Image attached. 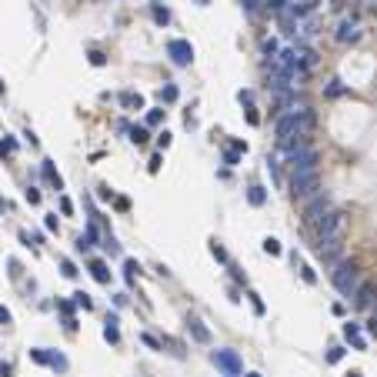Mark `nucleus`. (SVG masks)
<instances>
[{"mask_svg": "<svg viewBox=\"0 0 377 377\" xmlns=\"http://www.w3.org/2000/svg\"><path fill=\"white\" fill-rule=\"evenodd\" d=\"M314 124H317V114L311 107H294L287 114H277V124H274V133L280 140H290V137H300V133H311Z\"/></svg>", "mask_w": 377, "mask_h": 377, "instance_id": "nucleus-1", "label": "nucleus"}, {"mask_svg": "<svg viewBox=\"0 0 377 377\" xmlns=\"http://www.w3.org/2000/svg\"><path fill=\"white\" fill-rule=\"evenodd\" d=\"M331 284L337 287V294H344V297H354V290L361 287V270H357L354 260H341V264L331 267Z\"/></svg>", "mask_w": 377, "mask_h": 377, "instance_id": "nucleus-2", "label": "nucleus"}, {"mask_svg": "<svg viewBox=\"0 0 377 377\" xmlns=\"http://www.w3.org/2000/svg\"><path fill=\"white\" fill-rule=\"evenodd\" d=\"M314 170H321V154L317 150H304V154H297V157H290L287 160V174H290V180H297V177H307V174H314Z\"/></svg>", "mask_w": 377, "mask_h": 377, "instance_id": "nucleus-3", "label": "nucleus"}, {"mask_svg": "<svg viewBox=\"0 0 377 377\" xmlns=\"http://www.w3.org/2000/svg\"><path fill=\"white\" fill-rule=\"evenodd\" d=\"M317 257H321L324 267H334L344 260V234H337V237H321L317 241Z\"/></svg>", "mask_w": 377, "mask_h": 377, "instance_id": "nucleus-4", "label": "nucleus"}, {"mask_svg": "<svg viewBox=\"0 0 377 377\" xmlns=\"http://www.w3.org/2000/svg\"><path fill=\"white\" fill-rule=\"evenodd\" d=\"M334 211V204H331V197H327V194H314L311 200H304V224H307V227H314V224L321 221L324 214H331Z\"/></svg>", "mask_w": 377, "mask_h": 377, "instance_id": "nucleus-5", "label": "nucleus"}, {"mask_svg": "<svg viewBox=\"0 0 377 377\" xmlns=\"http://www.w3.org/2000/svg\"><path fill=\"white\" fill-rule=\"evenodd\" d=\"M314 194H321V170H314L307 177L290 180V197L294 200H311Z\"/></svg>", "mask_w": 377, "mask_h": 377, "instance_id": "nucleus-6", "label": "nucleus"}, {"mask_svg": "<svg viewBox=\"0 0 377 377\" xmlns=\"http://www.w3.org/2000/svg\"><path fill=\"white\" fill-rule=\"evenodd\" d=\"M314 237L321 241V237H337V234H344V214L341 211H331V214H324L321 221L311 227Z\"/></svg>", "mask_w": 377, "mask_h": 377, "instance_id": "nucleus-7", "label": "nucleus"}, {"mask_svg": "<svg viewBox=\"0 0 377 377\" xmlns=\"http://www.w3.org/2000/svg\"><path fill=\"white\" fill-rule=\"evenodd\" d=\"M211 361H214L217 367H221V371H227L231 377H237L241 371H244V364H241L237 351H231V347H221V351H214V354H211Z\"/></svg>", "mask_w": 377, "mask_h": 377, "instance_id": "nucleus-8", "label": "nucleus"}, {"mask_svg": "<svg viewBox=\"0 0 377 377\" xmlns=\"http://www.w3.org/2000/svg\"><path fill=\"white\" fill-rule=\"evenodd\" d=\"M361 37H364V30H361V23L357 20H341L337 23V30H334V40H337V44H357V40H361Z\"/></svg>", "mask_w": 377, "mask_h": 377, "instance_id": "nucleus-9", "label": "nucleus"}, {"mask_svg": "<svg viewBox=\"0 0 377 377\" xmlns=\"http://www.w3.org/2000/svg\"><path fill=\"white\" fill-rule=\"evenodd\" d=\"M167 57H170L177 67H187L190 60H194V47H190V40H180L177 37V40L167 44Z\"/></svg>", "mask_w": 377, "mask_h": 377, "instance_id": "nucleus-10", "label": "nucleus"}, {"mask_svg": "<svg viewBox=\"0 0 377 377\" xmlns=\"http://www.w3.org/2000/svg\"><path fill=\"white\" fill-rule=\"evenodd\" d=\"M311 133H300V137H290V140H280V144H277V150H280V154H284V157H287V160H290V157H297V154H304V150H311Z\"/></svg>", "mask_w": 377, "mask_h": 377, "instance_id": "nucleus-11", "label": "nucleus"}, {"mask_svg": "<svg viewBox=\"0 0 377 377\" xmlns=\"http://www.w3.org/2000/svg\"><path fill=\"white\" fill-rule=\"evenodd\" d=\"M374 297H377V284H371V280H361V287L354 290V307H357V311H371Z\"/></svg>", "mask_w": 377, "mask_h": 377, "instance_id": "nucleus-12", "label": "nucleus"}, {"mask_svg": "<svg viewBox=\"0 0 377 377\" xmlns=\"http://www.w3.org/2000/svg\"><path fill=\"white\" fill-rule=\"evenodd\" d=\"M187 327H190V337H194V341L211 344V331L204 327V321H200V317H187Z\"/></svg>", "mask_w": 377, "mask_h": 377, "instance_id": "nucleus-13", "label": "nucleus"}, {"mask_svg": "<svg viewBox=\"0 0 377 377\" xmlns=\"http://www.w3.org/2000/svg\"><path fill=\"white\" fill-rule=\"evenodd\" d=\"M90 274H94V280H97V284H111V270H107V264H104V260H94V264H90Z\"/></svg>", "mask_w": 377, "mask_h": 377, "instance_id": "nucleus-14", "label": "nucleus"}, {"mask_svg": "<svg viewBox=\"0 0 377 377\" xmlns=\"http://www.w3.org/2000/svg\"><path fill=\"white\" fill-rule=\"evenodd\" d=\"M104 337H107L111 344H117V341H121V331H117V317H114V314H107V324H104Z\"/></svg>", "mask_w": 377, "mask_h": 377, "instance_id": "nucleus-15", "label": "nucleus"}, {"mask_svg": "<svg viewBox=\"0 0 377 377\" xmlns=\"http://www.w3.org/2000/svg\"><path fill=\"white\" fill-rule=\"evenodd\" d=\"M40 174H44V177H47V180H50V184H54V187H57V190L64 187V180L57 177V170H54V164H50V160H44V164H40Z\"/></svg>", "mask_w": 377, "mask_h": 377, "instance_id": "nucleus-16", "label": "nucleus"}, {"mask_svg": "<svg viewBox=\"0 0 377 377\" xmlns=\"http://www.w3.org/2000/svg\"><path fill=\"white\" fill-rule=\"evenodd\" d=\"M150 13H154V23H157V27H167V23H170V10H167V7H160V3H154V7H150Z\"/></svg>", "mask_w": 377, "mask_h": 377, "instance_id": "nucleus-17", "label": "nucleus"}, {"mask_svg": "<svg viewBox=\"0 0 377 377\" xmlns=\"http://www.w3.org/2000/svg\"><path fill=\"white\" fill-rule=\"evenodd\" d=\"M247 200H251V204H254V207H260V204H264L267 200V194H264V187H247Z\"/></svg>", "mask_w": 377, "mask_h": 377, "instance_id": "nucleus-18", "label": "nucleus"}, {"mask_svg": "<svg viewBox=\"0 0 377 377\" xmlns=\"http://www.w3.org/2000/svg\"><path fill=\"white\" fill-rule=\"evenodd\" d=\"M121 104L124 107H137V111H140V107H144V97H140V94H121Z\"/></svg>", "mask_w": 377, "mask_h": 377, "instance_id": "nucleus-19", "label": "nucleus"}, {"mask_svg": "<svg viewBox=\"0 0 377 377\" xmlns=\"http://www.w3.org/2000/svg\"><path fill=\"white\" fill-rule=\"evenodd\" d=\"M177 97H180V94H177V87H174V84H167V87H160V100H164V104H174Z\"/></svg>", "mask_w": 377, "mask_h": 377, "instance_id": "nucleus-20", "label": "nucleus"}, {"mask_svg": "<svg viewBox=\"0 0 377 377\" xmlns=\"http://www.w3.org/2000/svg\"><path fill=\"white\" fill-rule=\"evenodd\" d=\"M147 137H150V133H147V127H133V130H130V140H133L137 147L147 144Z\"/></svg>", "mask_w": 377, "mask_h": 377, "instance_id": "nucleus-21", "label": "nucleus"}, {"mask_svg": "<svg viewBox=\"0 0 377 377\" xmlns=\"http://www.w3.org/2000/svg\"><path fill=\"white\" fill-rule=\"evenodd\" d=\"M160 121H164V111H160V107H150V111H147V127H157Z\"/></svg>", "mask_w": 377, "mask_h": 377, "instance_id": "nucleus-22", "label": "nucleus"}, {"mask_svg": "<svg viewBox=\"0 0 377 377\" xmlns=\"http://www.w3.org/2000/svg\"><path fill=\"white\" fill-rule=\"evenodd\" d=\"M74 304H77V307H84V311H90V307H94L90 294H84V290H77V294H74Z\"/></svg>", "mask_w": 377, "mask_h": 377, "instance_id": "nucleus-23", "label": "nucleus"}, {"mask_svg": "<svg viewBox=\"0 0 377 377\" xmlns=\"http://www.w3.org/2000/svg\"><path fill=\"white\" fill-rule=\"evenodd\" d=\"M13 150H17V140H13V137H7V140H0V157H10Z\"/></svg>", "mask_w": 377, "mask_h": 377, "instance_id": "nucleus-24", "label": "nucleus"}, {"mask_svg": "<svg viewBox=\"0 0 377 377\" xmlns=\"http://www.w3.org/2000/svg\"><path fill=\"white\" fill-rule=\"evenodd\" d=\"M344 337H347V341H354V337H361V327H357L354 321H347V324H344Z\"/></svg>", "mask_w": 377, "mask_h": 377, "instance_id": "nucleus-25", "label": "nucleus"}, {"mask_svg": "<svg viewBox=\"0 0 377 377\" xmlns=\"http://www.w3.org/2000/svg\"><path fill=\"white\" fill-rule=\"evenodd\" d=\"M264 251H267V254H280V241H277V237H267Z\"/></svg>", "mask_w": 377, "mask_h": 377, "instance_id": "nucleus-26", "label": "nucleus"}, {"mask_svg": "<svg viewBox=\"0 0 377 377\" xmlns=\"http://www.w3.org/2000/svg\"><path fill=\"white\" fill-rule=\"evenodd\" d=\"M211 254L217 257V260H224V264H227V251H224V247L217 244V241H211Z\"/></svg>", "mask_w": 377, "mask_h": 377, "instance_id": "nucleus-27", "label": "nucleus"}, {"mask_svg": "<svg viewBox=\"0 0 377 377\" xmlns=\"http://www.w3.org/2000/svg\"><path fill=\"white\" fill-rule=\"evenodd\" d=\"M341 94H344L341 80H331V84H327V97H341Z\"/></svg>", "mask_w": 377, "mask_h": 377, "instance_id": "nucleus-28", "label": "nucleus"}, {"mask_svg": "<svg viewBox=\"0 0 377 377\" xmlns=\"http://www.w3.org/2000/svg\"><path fill=\"white\" fill-rule=\"evenodd\" d=\"M341 357H344V347H331V351H327V364H337Z\"/></svg>", "mask_w": 377, "mask_h": 377, "instance_id": "nucleus-29", "label": "nucleus"}, {"mask_svg": "<svg viewBox=\"0 0 377 377\" xmlns=\"http://www.w3.org/2000/svg\"><path fill=\"white\" fill-rule=\"evenodd\" d=\"M264 54H267V60H274L277 57V40H264Z\"/></svg>", "mask_w": 377, "mask_h": 377, "instance_id": "nucleus-30", "label": "nucleus"}, {"mask_svg": "<svg viewBox=\"0 0 377 377\" xmlns=\"http://www.w3.org/2000/svg\"><path fill=\"white\" fill-rule=\"evenodd\" d=\"M300 277L307 280V284H314V280H317V274H314V267H307V264H300Z\"/></svg>", "mask_w": 377, "mask_h": 377, "instance_id": "nucleus-31", "label": "nucleus"}, {"mask_svg": "<svg viewBox=\"0 0 377 377\" xmlns=\"http://www.w3.org/2000/svg\"><path fill=\"white\" fill-rule=\"evenodd\" d=\"M224 160H227V164H241V150H224Z\"/></svg>", "mask_w": 377, "mask_h": 377, "instance_id": "nucleus-32", "label": "nucleus"}, {"mask_svg": "<svg viewBox=\"0 0 377 377\" xmlns=\"http://www.w3.org/2000/svg\"><path fill=\"white\" fill-rule=\"evenodd\" d=\"M90 64H94V67H104V64H107V57L100 54V50H90Z\"/></svg>", "mask_w": 377, "mask_h": 377, "instance_id": "nucleus-33", "label": "nucleus"}, {"mask_svg": "<svg viewBox=\"0 0 377 377\" xmlns=\"http://www.w3.org/2000/svg\"><path fill=\"white\" fill-rule=\"evenodd\" d=\"M133 270H140L137 260H124V274H127V280H133Z\"/></svg>", "mask_w": 377, "mask_h": 377, "instance_id": "nucleus-34", "label": "nucleus"}, {"mask_svg": "<svg viewBox=\"0 0 377 377\" xmlns=\"http://www.w3.org/2000/svg\"><path fill=\"white\" fill-rule=\"evenodd\" d=\"M97 197L100 200H114V190L107 187V184H100V187H97Z\"/></svg>", "mask_w": 377, "mask_h": 377, "instance_id": "nucleus-35", "label": "nucleus"}, {"mask_svg": "<svg viewBox=\"0 0 377 377\" xmlns=\"http://www.w3.org/2000/svg\"><path fill=\"white\" fill-rule=\"evenodd\" d=\"M260 3H264V0H241V7H244L247 13H254L257 7H260Z\"/></svg>", "mask_w": 377, "mask_h": 377, "instance_id": "nucleus-36", "label": "nucleus"}, {"mask_svg": "<svg viewBox=\"0 0 377 377\" xmlns=\"http://www.w3.org/2000/svg\"><path fill=\"white\" fill-rule=\"evenodd\" d=\"M247 297H251V304H254V311H257V314H264V300L257 297L254 290H251V294H247Z\"/></svg>", "mask_w": 377, "mask_h": 377, "instance_id": "nucleus-37", "label": "nucleus"}, {"mask_svg": "<svg viewBox=\"0 0 377 377\" xmlns=\"http://www.w3.org/2000/svg\"><path fill=\"white\" fill-rule=\"evenodd\" d=\"M27 204H40V190L37 187H27Z\"/></svg>", "mask_w": 377, "mask_h": 377, "instance_id": "nucleus-38", "label": "nucleus"}, {"mask_svg": "<svg viewBox=\"0 0 377 377\" xmlns=\"http://www.w3.org/2000/svg\"><path fill=\"white\" fill-rule=\"evenodd\" d=\"M144 344H147V347H154V351H164V344H160L157 337H150V334H144Z\"/></svg>", "mask_w": 377, "mask_h": 377, "instance_id": "nucleus-39", "label": "nucleus"}, {"mask_svg": "<svg viewBox=\"0 0 377 377\" xmlns=\"http://www.w3.org/2000/svg\"><path fill=\"white\" fill-rule=\"evenodd\" d=\"M60 267H64V277H77V267L70 264V260H64V264H60Z\"/></svg>", "mask_w": 377, "mask_h": 377, "instance_id": "nucleus-40", "label": "nucleus"}, {"mask_svg": "<svg viewBox=\"0 0 377 377\" xmlns=\"http://www.w3.org/2000/svg\"><path fill=\"white\" fill-rule=\"evenodd\" d=\"M114 204H117V211H130V200H127V197H117Z\"/></svg>", "mask_w": 377, "mask_h": 377, "instance_id": "nucleus-41", "label": "nucleus"}, {"mask_svg": "<svg viewBox=\"0 0 377 377\" xmlns=\"http://www.w3.org/2000/svg\"><path fill=\"white\" fill-rule=\"evenodd\" d=\"M237 100H241V104H251V100H254V94H251V90H241V94H237Z\"/></svg>", "mask_w": 377, "mask_h": 377, "instance_id": "nucleus-42", "label": "nucleus"}, {"mask_svg": "<svg viewBox=\"0 0 377 377\" xmlns=\"http://www.w3.org/2000/svg\"><path fill=\"white\" fill-rule=\"evenodd\" d=\"M44 224H47V231H57V214H47Z\"/></svg>", "mask_w": 377, "mask_h": 377, "instance_id": "nucleus-43", "label": "nucleus"}, {"mask_svg": "<svg viewBox=\"0 0 377 377\" xmlns=\"http://www.w3.org/2000/svg\"><path fill=\"white\" fill-rule=\"evenodd\" d=\"M157 170H160V154L150 157V174H157Z\"/></svg>", "mask_w": 377, "mask_h": 377, "instance_id": "nucleus-44", "label": "nucleus"}, {"mask_svg": "<svg viewBox=\"0 0 377 377\" xmlns=\"http://www.w3.org/2000/svg\"><path fill=\"white\" fill-rule=\"evenodd\" d=\"M367 334H371V337H377V317H371V321H367Z\"/></svg>", "mask_w": 377, "mask_h": 377, "instance_id": "nucleus-45", "label": "nucleus"}, {"mask_svg": "<svg viewBox=\"0 0 377 377\" xmlns=\"http://www.w3.org/2000/svg\"><path fill=\"white\" fill-rule=\"evenodd\" d=\"M0 324H3V327L10 324V311H7V307H0Z\"/></svg>", "mask_w": 377, "mask_h": 377, "instance_id": "nucleus-46", "label": "nucleus"}, {"mask_svg": "<svg viewBox=\"0 0 377 377\" xmlns=\"http://www.w3.org/2000/svg\"><path fill=\"white\" fill-rule=\"evenodd\" d=\"M157 144H160V147H170V133L164 130V133H160V137H157Z\"/></svg>", "mask_w": 377, "mask_h": 377, "instance_id": "nucleus-47", "label": "nucleus"}, {"mask_svg": "<svg viewBox=\"0 0 377 377\" xmlns=\"http://www.w3.org/2000/svg\"><path fill=\"white\" fill-rule=\"evenodd\" d=\"M60 211H64V214H70V211H74V204H70L67 197H60Z\"/></svg>", "mask_w": 377, "mask_h": 377, "instance_id": "nucleus-48", "label": "nucleus"}, {"mask_svg": "<svg viewBox=\"0 0 377 377\" xmlns=\"http://www.w3.org/2000/svg\"><path fill=\"white\" fill-rule=\"evenodd\" d=\"M13 371H10V364H0V377H10Z\"/></svg>", "mask_w": 377, "mask_h": 377, "instance_id": "nucleus-49", "label": "nucleus"}, {"mask_svg": "<svg viewBox=\"0 0 377 377\" xmlns=\"http://www.w3.org/2000/svg\"><path fill=\"white\" fill-rule=\"evenodd\" d=\"M194 3H197V7H207V3H211V0H194Z\"/></svg>", "mask_w": 377, "mask_h": 377, "instance_id": "nucleus-50", "label": "nucleus"}, {"mask_svg": "<svg viewBox=\"0 0 377 377\" xmlns=\"http://www.w3.org/2000/svg\"><path fill=\"white\" fill-rule=\"evenodd\" d=\"M347 377H364V374H361V371H351V374H347Z\"/></svg>", "mask_w": 377, "mask_h": 377, "instance_id": "nucleus-51", "label": "nucleus"}, {"mask_svg": "<svg viewBox=\"0 0 377 377\" xmlns=\"http://www.w3.org/2000/svg\"><path fill=\"white\" fill-rule=\"evenodd\" d=\"M371 311H374V317H377V297H374V304H371Z\"/></svg>", "mask_w": 377, "mask_h": 377, "instance_id": "nucleus-52", "label": "nucleus"}, {"mask_svg": "<svg viewBox=\"0 0 377 377\" xmlns=\"http://www.w3.org/2000/svg\"><path fill=\"white\" fill-rule=\"evenodd\" d=\"M0 211H7V204H3V197H0Z\"/></svg>", "mask_w": 377, "mask_h": 377, "instance_id": "nucleus-53", "label": "nucleus"}, {"mask_svg": "<svg viewBox=\"0 0 377 377\" xmlns=\"http://www.w3.org/2000/svg\"><path fill=\"white\" fill-rule=\"evenodd\" d=\"M247 377H260V374H247Z\"/></svg>", "mask_w": 377, "mask_h": 377, "instance_id": "nucleus-54", "label": "nucleus"}]
</instances>
